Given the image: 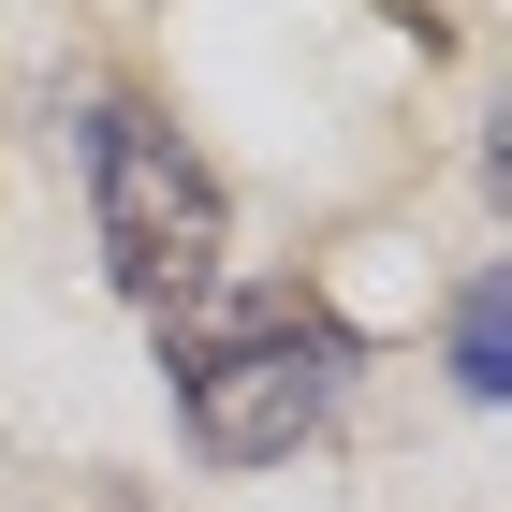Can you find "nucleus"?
Listing matches in <instances>:
<instances>
[{"label":"nucleus","mask_w":512,"mask_h":512,"mask_svg":"<svg viewBox=\"0 0 512 512\" xmlns=\"http://www.w3.org/2000/svg\"><path fill=\"white\" fill-rule=\"evenodd\" d=\"M337 381H352V337H337V322H308V308H264V322H235V337H191V352H176L191 439L220 454V469L293 454V439L337 410Z\"/></svg>","instance_id":"obj_2"},{"label":"nucleus","mask_w":512,"mask_h":512,"mask_svg":"<svg viewBox=\"0 0 512 512\" xmlns=\"http://www.w3.org/2000/svg\"><path fill=\"white\" fill-rule=\"evenodd\" d=\"M454 381L512 395V293H498V278H469V308H454Z\"/></svg>","instance_id":"obj_3"},{"label":"nucleus","mask_w":512,"mask_h":512,"mask_svg":"<svg viewBox=\"0 0 512 512\" xmlns=\"http://www.w3.org/2000/svg\"><path fill=\"white\" fill-rule=\"evenodd\" d=\"M88 205H103V264L132 308H191L220 278V176L147 103H88Z\"/></svg>","instance_id":"obj_1"}]
</instances>
